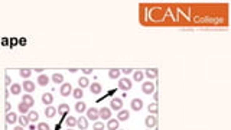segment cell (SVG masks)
<instances>
[{"label":"cell","instance_id":"obj_15","mask_svg":"<svg viewBox=\"0 0 231 130\" xmlns=\"http://www.w3.org/2000/svg\"><path fill=\"white\" fill-rule=\"evenodd\" d=\"M119 120L117 119H108L107 122V129L108 130H119Z\"/></svg>","mask_w":231,"mask_h":130},{"label":"cell","instance_id":"obj_11","mask_svg":"<svg viewBox=\"0 0 231 130\" xmlns=\"http://www.w3.org/2000/svg\"><path fill=\"white\" fill-rule=\"evenodd\" d=\"M77 127H78L80 130H85L87 127H88V119L87 117H80V119H77Z\"/></svg>","mask_w":231,"mask_h":130},{"label":"cell","instance_id":"obj_14","mask_svg":"<svg viewBox=\"0 0 231 130\" xmlns=\"http://www.w3.org/2000/svg\"><path fill=\"white\" fill-rule=\"evenodd\" d=\"M54 101V96L51 93H45L42 94V103L45 104V106H51Z\"/></svg>","mask_w":231,"mask_h":130},{"label":"cell","instance_id":"obj_12","mask_svg":"<svg viewBox=\"0 0 231 130\" xmlns=\"http://www.w3.org/2000/svg\"><path fill=\"white\" fill-rule=\"evenodd\" d=\"M9 88H10L9 91H10L12 96H19V94L22 93V86H20V84H16V82L15 84H12Z\"/></svg>","mask_w":231,"mask_h":130},{"label":"cell","instance_id":"obj_31","mask_svg":"<svg viewBox=\"0 0 231 130\" xmlns=\"http://www.w3.org/2000/svg\"><path fill=\"white\" fill-rule=\"evenodd\" d=\"M28 119H29V123L30 122H38V119H39V114H38V112H30L28 113Z\"/></svg>","mask_w":231,"mask_h":130},{"label":"cell","instance_id":"obj_6","mask_svg":"<svg viewBox=\"0 0 231 130\" xmlns=\"http://www.w3.org/2000/svg\"><path fill=\"white\" fill-rule=\"evenodd\" d=\"M98 117H100V119H104V120L111 119V110L108 107H101L100 110H98Z\"/></svg>","mask_w":231,"mask_h":130},{"label":"cell","instance_id":"obj_40","mask_svg":"<svg viewBox=\"0 0 231 130\" xmlns=\"http://www.w3.org/2000/svg\"><path fill=\"white\" fill-rule=\"evenodd\" d=\"M153 98H155V103H157V100H159V94H157L156 91L153 93Z\"/></svg>","mask_w":231,"mask_h":130},{"label":"cell","instance_id":"obj_4","mask_svg":"<svg viewBox=\"0 0 231 130\" xmlns=\"http://www.w3.org/2000/svg\"><path fill=\"white\" fill-rule=\"evenodd\" d=\"M145 124L147 129H153V127H156L157 126V119H156V116H153V114H149L147 117L145 119Z\"/></svg>","mask_w":231,"mask_h":130},{"label":"cell","instance_id":"obj_38","mask_svg":"<svg viewBox=\"0 0 231 130\" xmlns=\"http://www.w3.org/2000/svg\"><path fill=\"white\" fill-rule=\"evenodd\" d=\"M81 72H84L85 75H88V74H93V70H91V68H82Z\"/></svg>","mask_w":231,"mask_h":130},{"label":"cell","instance_id":"obj_22","mask_svg":"<svg viewBox=\"0 0 231 130\" xmlns=\"http://www.w3.org/2000/svg\"><path fill=\"white\" fill-rule=\"evenodd\" d=\"M120 74H121V71L117 70V68H111V70L108 71V77L111 78V80H117V78H120Z\"/></svg>","mask_w":231,"mask_h":130},{"label":"cell","instance_id":"obj_44","mask_svg":"<svg viewBox=\"0 0 231 130\" xmlns=\"http://www.w3.org/2000/svg\"><path fill=\"white\" fill-rule=\"evenodd\" d=\"M13 130H23V127H22V126H18V127H15Z\"/></svg>","mask_w":231,"mask_h":130},{"label":"cell","instance_id":"obj_8","mask_svg":"<svg viewBox=\"0 0 231 130\" xmlns=\"http://www.w3.org/2000/svg\"><path fill=\"white\" fill-rule=\"evenodd\" d=\"M130 107L131 110H134V112H140L143 108V101L140 100V98H133L130 103Z\"/></svg>","mask_w":231,"mask_h":130},{"label":"cell","instance_id":"obj_21","mask_svg":"<svg viewBox=\"0 0 231 130\" xmlns=\"http://www.w3.org/2000/svg\"><path fill=\"white\" fill-rule=\"evenodd\" d=\"M145 75L149 78V80H153V78L157 77V70L156 68H149V70L145 71Z\"/></svg>","mask_w":231,"mask_h":130},{"label":"cell","instance_id":"obj_39","mask_svg":"<svg viewBox=\"0 0 231 130\" xmlns=\"http://www.w3.org/2000/svg\"><path fill=\"white\" fill-rule=\"evenodd\" d=\"M120 71H121L123 74H126V75H129V74H131V72H133V70H131V68H124V70H120Z\"/></svg>","mask_w":231,"mask_h":130},{"label":"cell","instance_id":"obj_45","mask_svg":"<svg viewBox=\"0 0 231 130\" xmlns=\"http://www.w3.org/2000/svg\"><path fill=\"white\" fill-rule=\"evenodd\" d=\"M68 130H72V129H68Z\"/></svg>","mask_w":231,"mask_h":130},{"label":"cell","instance_id":"obj_32","mask_svg":"<svg viewBox=\"0 0 231 130\" xmlns=\"http://www.w3.org/2000/svg\"><path fill=\"white\" fill-rule=\"evenodd\" d=\"M78 84H80V88H85V87L90 86V81L87 77H81L78 80Z\"/></svg>","mask_w":231,"mask_h":130},{"label":"cell","instance_id":"obj_13","mask_svg":"<svg viewBox=\"0 0 231 130\" xmlns=\"http://www.w3.org/2000/svg\"><path fill=\"white\" fill-rule=\"evenodd\" d=\"M22 90H25L28 94L29 93H32V91H35V82H32V81H25L23 82V86H22Z\"/></svg>","mask_w":231,"mask_h":130},{"label":"cell","instance_id":"obj_2","mask_svg":"<svg viewBox=\"0 0 231 130\" xmlns=\"http://www.w3.org/2000/svg\"><path fill=\"white\" fill-rule=\"evenodd\" d=\"M133 87V84H131V81L129 80V78H120L119 80V88L123 90V91H129V90Z\"/></svg>","mask_w":231,"mask_h":130},{"label":"cell","instance_id":"obj_26","mask_svg":"<svg viewBox=\"0 0 231 130\" xmlns=\"http://www.w3.org/2000/svg\"><path fill=\"white\" fill-rule=\"evenodd\" d=\"M52 81L55 82V84H62L64 82V75L59 74V72H55V74H52Z\"/></svg>","mask_w":231,"mask_h":130},{"label":"cell","instance_id":"obj_36","mask_svg":"<svg viewBox=\"0 0 231 130\" xmlns=\"http://www.w3.org/2000/svg\"><path fill=\"white\" fill-rule=\"evenodd\" d=\"M4 84H6V87H10L12 86V80H10V77H9V75H6V77H4Z\"/></svg>","mask_w":231,"mask_h":130},{"label":"cell","instance_id":"obj_9","mask_svg":"<svg viewBox=\"0 0 231 130\" xmlns=\"http://www.w3.org/2000/svg\"><path fill=\"white\" fill-rule=\"evenodd\" d=\"M90 91H91V94H94V96H98V94L103 91V87H101V84H98V82H90Z\"/></svg>","mask_w":231,"mask_h":130},{"label":"cell","instance_id":"obj_33","mask_svg":"<svg viewBox=\"0 0 231 130\" xmlns=\"http://www.w3.org/2000/svg\"><path fill=\"white\" fill-rule=\"evenodd\" d=\"M72 96L77 98V100H80L82 96H84V93H82V88H75V90H72Z\"/></svg>","mask_w":231,"mask_h":130},{"label":"cell","instance_id":"obj_3","mask_svg":"<svg viewBox=\"0 0 231 130\" xmlns=\"http://www.w3.org/2000/svg\"><path fill=\"white\" fill-rule=\"evenodd\" d=\"M110 110H114V112H120L121 107H123V100L121 98H111L110 101Z\"/></svg>","mask_w":231,"mask_h":130},{"label":"cell","instance_id":"obj_17","mask_svg":"<svg viewBox=\"0 0 231 130\" xmlns=\"http://www.w3.org/2000/svg\"><path fill=\"white\" fill-rule=\"evenodd\" d=\"M18 122V116H16V113H6V123L8 124H15V123Z\"/></svg>","mask_w":231,"mask_h":130},{"label":"cell","instance_id":"obj_19","mask_svg":"<svg viewBox=\"0 0 231 130\" xmlns=\"http://www.w3.org/2000/svg\"><path fill=\"white\" fill-rule=\"evenodd\" d=\"M38 84H39L41 87L48 86L49 84V77L48 75H45V74H41L39 77H38Z\"/></svg>","mask_w":231,"mask_h":130},{"label":"cell","instance_id":"obj_43","mask_svg":"<svg viewBox=\"0 0 231 130\" xmlns=\"http://www.w3.org/2000/svg\"><path fill=\"white\" fill-rule=\"evenodd\" d=\"M35 72H44V70H42V68H36V70H35Z\"/></svg>","mask_w":231,"mask_h":130},{"label":"cell","instance_id":"obj_37","mask_svg":"<svg viewBox=\"0 0 231 130\" xmlns=\"http://www.w3.org/2000/svg\"><path fill=\"white\" fill-rule=\"evenodd\" d=\"M10 103H9V101H6V103H4V112L6 113H10Z\"/></svg>","mask_w":231,"mask_h":130},{"label":"cell","instance_id":"obj_34","mask_svg":"<svg viewBox=\"0 0 231 130\" xmlns=\"http://www.w3.org/2000/svg\"><path fill=\"white\" fill-rule=\"evenodd\" d=\"M36 130H51V127H49V124H46V123L41 122L39 124H38Z\"/></svg>","mask_w":231,"mask_h":130},{"label":"cell","instance_id":"obj_27","mask_svg":"<svg viewBox=\"0 0 231 130\" xmlns=\"http://www.w3.org/2000/svg\"><path fill=\"white\" fill-rule=\"evenodd\" d=\"M19 75L22 78H29L32 75V70L29 68H22V70H19Z\"/></svg>","mask_w":231,"mask_h":130},{"label":"cell","instance_id":"obj_20","mask_svg":"<svg viewBox=\"0 0 231 130\" xmlns=\"http://www.w3.org/2000/svg\"><path fill=\"white\" fill-rule=\"evenodd\" d=\"M22 103H25L26 106H29V107H33L35 100H33V97H32V96L26 94V96H23V97H22Z\"/></svg>","mask_w":231,"mask_h":130},{"label":"cell","instance_id":"obj_23","mask_svg":"<svg viewBox=\"0 0 231 130\" xmlns=\"http://www.w3.org/2000/svg\"><path fill=\"white\" fill-rule=\"evenodd\" d=\"M85 110H87V106H85V103H84V101H78V103L75 104V112H77V113L82 114V113L85 112Z\"/></svg>","mask_w":231,"mask_h":130},{"label":"cell","instance_id":"obj_10","mask_svg":"<svg viewBox=\"0 0 231 130\" xmlns=\"http://www.w3.org/2000/svg\"><path fill=\"white\" fill-rule=\"evenodd\" d=\"M56 113H58L59 116H62V117H65V116L69 113V106H68V104H65V103L59 104V106H58V108H56Z\"/></svg>","mask_w":231,"mask_h":130},{"label":"cell","instance_id":"obj_5","mask_svg":"<svg viewBox=\"0 0 231 130\" xmlns=\"http://www.w3.org/2000/svg\"><path fill=\"white\" fill-rule=\"evenodd\" d=\"M59 93H61V96L68 97L69 94H72V86L69 84V82H62V86H61Z\"/></svg>","mask_w":231,"mask_h":130},{"label":"cell","instance_id":"obj_28","mask_svg":"<svg viewBox=\"0 0 231 130\" xmlns=\"http://www.w3.org/2000/svg\"><path fill=\"white\" fill-rule=\"evenodd\" d=\"M65 123H67V126L69 127V129H72V127L77 126V119H75V117H72V116H69V117H67V119H65Z\"/></svg>","mask_w":231,"mask_h":130},{"label":"cell","instance_id":"obj_35","mask_svg":"<svg viewBox=\"0 0 231 130\" xmlns=\"http://www.w3.org/2000/svg\"><path fill=\"white\" fill-rule=\"evenodd\" d=\"M93 130H104V123L101 122H95L93 126Z\"/></svg>","mask_w":231,"mask_h":130},{"label":"cell","instance_id":"obj_25","mask_svg":"<svg viewBox=\"0 0 231 130\" xmlns=\"http://www.w3.org/2000/svg\"><path fill=\"white\" fill-rule=\"evenodd\" d=\"M145 78V72H142V71H133V80L136 82H140Z\"/></svg>","mask_w":231,"mask_h":130},{"label":"cell","instance_id":"obj_18","mask_svg":"<svg viewBox=\"0 0 231 130\" xmlns=\"http://www.w3.org/2000/svg\"><path fill=\"white\" fill-rule=\"evenodd\" d=\"M55 114H56V108L52 107V106H46V108H45V116H46V119H52Z\"/></svg>","mask_w":231,"mask_h":130},{"label":"cell","instance_id":"obj_7","mask_svg":"<svg viewBox=\"0 0 231 130\" xmlns=\"http://www.w3.org/2000/svg\"><path fill=\"white\" fill-rule=\"evenodd\" d=\"M87 119L90 120H94V122H97L100 117H98V110L95 107H91L87 110Z\"/></svg>","mask_w":231,"mask_h":130},{"label":"cell","instance_id":"obj_30","mask_svg":"<svg viewBox=\"0 0 231 130\" xmlns=\"http://www.w3.org/2000/svg\"><path fill=\"white\" fill-rule=\"evenodd\" d=\"M18 120H19V123H20V126H22V127H26L28 124H29V119H28L26 114H22Z\"/></svg>","mask_w":231,"mask_h":130},{"label":"cell","instance_id":"obj_1","mask_svg":"<svg viewBox=\"0 0 231 130\" xmlns=\"http://www.w3.org/2000/svg\"><path fill=\"white\" fill-rule=\"evenodd\" d=\"M142 91L145 94H147V96H150V94H153L155 93V84H153L152 81H145L142 84Z\"/></svg>","mask_w":231,"mask_h":130},{"label":"cell","instance_id":"obj_42","mask_svg":"<svg viewBox=\"0 0 231 130\" xmlns=\"http://www.w3.org/2000/svg\"><path fill=\"white\" fill-rule=\"evenodd\" d=\"M77 71H78L77 68H69V72H72V74H74V72H77Z\"/></svg>","mask_w":231,"mask_h":130},{"label":"cell","instance_id":"obj_16","mask_svg":"<svg viewBox=\"0 0 231 130\" xmlns=\"http://www.w3.org/2000/svg\"><path fill=\"white\" fill-rule=\"evenodd\" d=\"M129 117H130V113L127 110H120L119 114H117V120L119 122H126V120H129Z\"/></svg>","mask_w":231,"mask_h":130},{"label":"cell","instance_id":"obj_46","mask_svg":"<svg viewBox=\"0 0 231 130\" xmlns=\"http://www.w3.org/2000/svg\"><path fill=\"white\" fill-rule=\"evenodd\" d=\"M147 130H150V129H147Z\"/></svg>","mask_w":231,"mask_h":130},{"label":"cell","instance_id":"obj_41","mask_svg":"<svg viewBox=\"0 0 231 130\" xmlns=\"http://www.w3.org/2000/svg\"><path fill=\"white\" fill-rule=\"evenodd\" d=\"M9 96H10V91H9V90L6 88V91H4V97H6V98H8Z\"/></svg>","mask_w":231,"mask_h":130},{"label":"cell","instance_id":"obj_29","mask_svg":"<svg viewBox=\"0 0 231 130\" xmlns=\"http://www.w3.org/2000/svg\"><path fill=\"white\" fill-rule=\"evenodd\" d=\"M147 110H149V114H157V112H159V108H157V103H152L149 104V107H147Z\"/></svg>","mask_w":231,"mask_h":130},{"label":"cell","instance_id":"obj_24","mask_svg":"<svg viewBox=\"0 0 231 130\" xmlns=\"http://www.w3.org/2000/svg\"><path fill=\"white\" fill-rule=\"evenodd\" d=\"M18 110H19V113H22V114H28V113H29V110H30V107L20 101V103H19V106H18Z\"/></svg>","mask_w":231,"mask_h":130}]
</instances>
